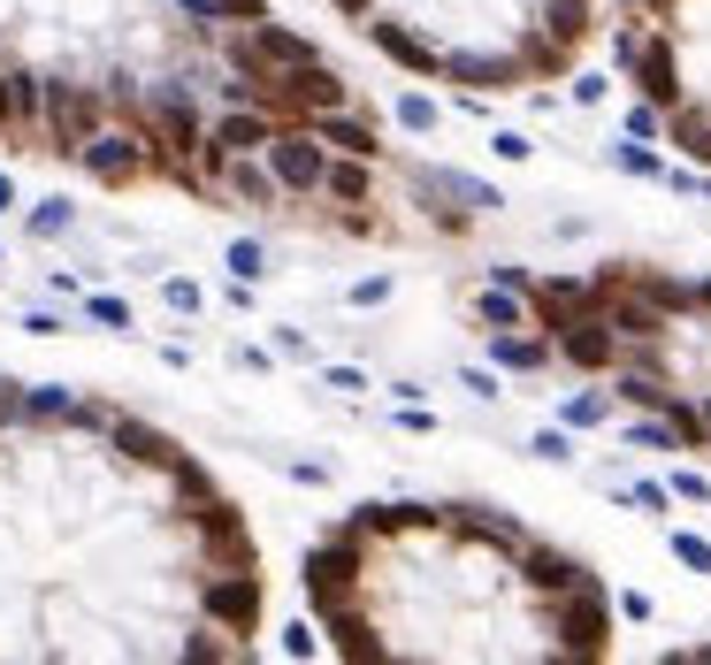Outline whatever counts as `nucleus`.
Masks as SVG:
<instances>
[{
	"mask_svg": "<svg viewBox=\"0 0 711 665\" xmlns=\"http://www.w3.org/2000/svg\"><path fill=\"white\" fill-rule=\"evenodd\" d=\"M276 131H284V115H268V108L237 100V115H222V123H214V146H222V154H268V146H276Z\"/></svg>",
	"mask_w": 711,
	"mask_h": 665,
	"instance_id": "8",
	"label": "nucleus"
},
{
	"mask_svg": "<svg viewBox=\"0 0 711 665\" xmlns=\"http://www.w3.org/2000/svg\"><path fill=\"white\" fill-rule=\"evenodd\" d=\"M23 398H31V390H23V383H0V429H8V421H23V413H31V406H23Z\"/></svg>",
	"mask_w": 711,
	"mask_h": 665,
	"instance_id": "17",
	"label": "nucleus"
},
{
	"mask_svg": "<svg viewBox=\"0 0 711 665\" xmlns=\"http://www.w3.org/2000/svg\"><path fill=\"white\" fill-rule=\"evenodd\" d=\"M535 459H574V444H566L558 429H543V436H535Z\"/></svg>",
	"mask_w": 711,
	"mask_h": 665,
	"instance_id": "19",
	"label": "nucleus"
},
{
	"mask_svg": "<svg viewBox=\"0 0 711 665\" xmlns=\"http://www.w3.org/2000/svg\"><path fill=\"white\" fill-rule=\"evenodd\" d=\"M612 62L666 115V146L711 168V0H620Z\"/></svg>",
	"mask_w": 711,
	"mask_h": 665,
	"instance_id": "2",
	"label": "nucleus"
},
{
	"mask_svg": "<svg viewBox=\"0 0 711 665\" xmlns=\"http://www.w3.org/2000/svg\"><path fill=\"white\" fill-rule=\"evenodd\" d=\"M23 406H31L38 421H69V413H77V406H69V390H31Z\"/></svg>",
	"mask_w": 711,
	"mask_h": 665,
	"instance_id": "13",
	"label": "nucleus"
},
{
	"mask_svg": "<svg viewBox=\"0 0 711 665\" xmlns=\"http://www.w3.org/2000/svg\"><path fill=\"white\" fill-rule=\"evenodd\" d=\"M100 115H108L100 92H85V85H46V138H54V154H85V138L100 131Z\"/></svg>",
	"mask_w": 711,
	"mask_h": 665,
	"instance_id": "4",
	"label": "nucleus"
},
{
	"mask_svg": "<svg viewBox=\"0 0 711 665\" xmlns=\"http://www.w3.org/2000/svg\"><path fill=\"white\" fill-rule=\"evenodd\" d=\"M627 505H643V512H658V505H666V490H658V483H635V490H627Z\"/></svg>",
	"mask_w": 711,
	"mask_h": 665,
	"instance_id": "21",
	"label": "nucleus"
},
{
	"mask_svg": "<svg viewBox=\"0 0 711 665\" xmlns=\"http://www.w3.org/2000/svg\"><path fill=\"white\" fill-rule=\"evenodd\" d=\"M674 558H681V566H697V574H711V543H704V535H689V528L674 535Z\"/></svg>",
	"mask_w": 711,
	"mask_h": 665,
	"instance_id": "14",
	"label": "nucleus"
},
{
	"mask_svg": "<svg viewBox=\"0 0 711 665\" xmlns=\"http://www.w3.org/2000/svg\"><path fill=\"white\" fill-rule=\"evenodd\" d=\"M191 520H199V543H207L214 566H253V535H245V520H237L222 498H207Z\"/></svg>",
	"mask_w": 711,
	"mask_h": 665,
	"instance_id": "7",
	"label": "nucleus"
},
{
	"mask_svg": "<svg viewBox=\"0 0 711 665\" xmlns=\"http://www.w3.org/2000/svg\"><path fill=\"white\" fill-rule=\"evenodd\" d=\"M604 413H612V398H597V390H589V398H574V406H566V421H574V429H589V421H604Z\"/></svg>",
	"mask_w": 711,
	"mask_h": 665,
	"instance_id": "15",
	"label": "nucleus"
},
{
	"mask_svg": "<svg viewBox=\"0 0 711 665\" xmlns=\"http://www.w3.org/2000/svg\"><path fill=\"white\" fill-rule=\"evenodd\" d=\"M529 299V330L558 367L612 383V398L674 421L681 452H711V276H674L651 261L604 268H498Z\"/></svg>",
	"mask_w": 711,
	"mask_h": 665,
	"instance_id": "1",
	"label": "nucleus"
},
{
	"mask_svg": "<svg viewBox=\"0 0 711 665\" xmlns=\"http://www.w3.org/2000/svg\"><path fill=\"white\" fill-rule=\"evenodd\" d=\"M62 222H69V207H62V199H54V207H38V214H31V230H38V237H54V230H62Z\"/></svg>",
	"mask_w": 711,
	"mask_h": 665,
	"instance_id": "18",
	"label": "nucleus"
},
{
	"mask_svg": "<svg viewBox=\"0 0 711 665\" xmlns=\"http://www.w3.org/2000/svg\"><path fill=\"white\" fill-rule=\"evenodd\" d=\"M330 162H337V146H330L314 123H284L276 146H268V168H276L284 191H322V184H330Z\"/></svg>",
	"mask_w": 711,
	"mask_h": 665,
	"instance_id": "3",
	"label": "nucleus"
},
{
	"mask_svg": "<svg viewBox=\"0 0 711 665\" xmlns=\"http://www.w3.org/2000/svg\"><path fill=\"white\" fill-rule=\"evenodd\" d=\"M108 429H115V444H123V452H138V459H146V467H169V475H177V444H169V436H154V429H138V421H108Z\"/></svg>",
	"mask_w": 711,
	"mask_h": 665,
	"instance_id": "11",
	"label": "nucleus"
},
{
	"mask_svg": "<svg viewBox=\"0 0 711 665\" xmlns=\"http://www.w3.org/2000/svg\"><path fill=\"white\" fill-rule=\"evenodd\" d=\"M184 15H268V0H184Z\"/></svg>",
	"mask_w": 711,
	"mask_h": 665,
	"instance_id": "12",
	"label": "nucleus"
},
{
	"mask_svg": "<svg viewBox=\"0 0 711 665\" xmlns=\"http://www.w3.org/2000/svg\"><path fill=\"white\" fill-rule=\"evenodd\" d=\"M8 199H15V184H8V176H0V207H8Z\"/></svg>",
	"mask_w": 711,
	"mask_h": 665,
	"instance_id": "23",
	"label": "nucleus"
},
{
	"mask_svg": "<svg viewBox=\"0 0 711 665\" xmlns=\"http://www.w3.org/2000/svg\"><path fill=\"white\" fill-rule=\"evenodd\" d=\"M199 605L230 628V635H253L260 628V581H253V566H230V574H214L207 589H199Z\"/></svg>",
	"mask_w": 711,
	"mask_h": 665,
	"instance_id": "5",
	"label": "nucleus"
},
{
	"mask_svg": "<svg viewBox=\"0 0 711 665\" xmlns=\"http://www.w3.org/2000/svg\"><path fill=\"white\" fill-rule=\"evenodd\" d=\"M31 108H46V85H31V77H15V69H0V131H15V123H31Z\"/></svg>",
	"mask_w": 711,
	"mask_h": 665,
	"instance_id": "10",
	"label": "nucleus"
},
{
	"mask_svg": "<svg viewBox=\"0 0 711 665\" xmlns=\"http://www.w3.org/2000/svg\"><path fill=\"white\" fill-rule=\"evenodd\" d=\"M230 268L237 276H260V245H230Z\"/></svg>",
	"mask_w": 711,
	"mask_h": 665,
	"instance_id": "20",
	"label": "nucleus"
},
{
	"mask_svg": "<svg viewBox=\"0 0 711 665\" xmlns=\"http://www.w3.org/2000/svg\"><path fill=\"white\" fill-rule=\"evenodd\" d=\"M612 162L635 168V176H658V154H651V146H612Z\"/></svg>",
	"mask_w": 711,
	"mask_h": 665,
	"instance_id": "16",
	"label": "nucleus"
},
{
	"mask_svg": "<svg viewBox=\"0 0 711 665\" xmlns=\"http://www.w3.org/2000/svg\"><path fill=\"white\" fill-rule=\"evenodd\" d=\"M222 184L237 191V199H253V207H268V199H284V184H276V168L253 162V154H230L222 162Z\"/></svg>",
	"mask_w": 711,
	"mask_h": 665,
	"instance_id": "9",
	"label": "nucleus"
},
{
	"mask_svg": "<svg viewBox=\"0 0 711 665\" xmlns=\"http://www.w3.org/2000/svg\"><path fill=\"white\" fill-rule=\"evenodd\" d=\"M77 162L92 168L100 184H138V176L154 168V162H146V154H138V131H131V123H123V131H92Z\"/></svg>",
	"mask_w": 711,
	"mask_h": 665,
	"instance_id": "6",
	"label": "nucleus"
},
{
	"mask_svg": "<svg viewBox=\"0 0 711 665\" xmlns=\"http://www.w3.org/2000/svg\"><path fill=\"white\" fill-rule=\"evenodd\" d=\"M337 8H345L353 23H367V8H375V0H337Z\"/></svg>",
	"mask_w": 711,
	"mask_h": 665,
	"instance_id": "22",
	"label": "nucleus"
}]
</instances>
